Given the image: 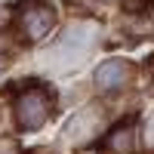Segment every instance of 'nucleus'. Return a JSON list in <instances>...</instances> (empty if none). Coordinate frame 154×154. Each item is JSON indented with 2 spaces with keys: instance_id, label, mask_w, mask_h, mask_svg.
Wrapping results in <instances>:
<instances>
[{
  "instance_id": "f257e3e1",
  "label": "nucleus",
  "mask_w": 154,
  "mask_h": 154,
  "mask_svg": "<svg viewBox=\"0 0 154 154\" xmlns=\"http://www.w3.org/2000/svg\"><path fill=\"white\" fill-rule=\"evenodd\" d=\"M49 108H53V99L46 96V89H25L16 99V120L22 130H40L49 117Z\"/></svg>"
},
{
  "instance_id": "f03ea898",
  "label": "nucleus",
  "mask_w": 154,
  "mask_h": 154,
  "mask_svg": "<svg viewBox=\"0 0 154 154\" xmlns=\"http://www.w3.org/2000/svg\"><path fill=\"white\" fill-rule=\"evenodd\" d=\"M19 25H22V34L28 37V40H40V37H46L49 28L56 25V9L49 3H43V0H31V3L22 6Z\"/></svg>"
},
{
  "instance_id": "7ed1b4c3",
  "label": "nucleus",
  "mask_w": 154,
  "mask_h": 154,
  "mask_svg": "<svg viewBox=\"0 0 154 154\" xmlns=\"http://www.w3.org/2000/svg\"><path fill=\"white\" fill-rule=\"evenodd\" d=\"M130 77H133L130 62H123V59H108V62H102L99 71H96V86L105 89V93H114V89H120Z\"/></svg>"
},
{
  "instance_id": "20e7f679",
  "label": "nucleus",
  "mask_w": 154,
  "mask_h": 154,
  "mask_svg": "<svg viewBox=\"0 0 154 154\" xmlns=\"http://www.w3.org/2000/svg\"><path fill=\"white\" fill-rule=\"evenodd\" d=\"M105 148L111 154H130L136 148V126L133 123H120L105 136Z\"/></svg>"
},
{
  "instance_id": "39448f33",
  "label": "nucleus",
  "mask_w": 154,
  "mask_h": 154,
  "mask_svg": "<svg viewBox=\"0 0 154 154\" xmlns=\"http://www.w3.org/2000/svg\"><path fill=\"white\" fill-rule=\"evenodd\" d=\"M0 154H22V148H19V142H16V139L0 136Z\"/></svg>"
},
{
  "instance_id": "423d86ee",
  "label": "nucleus",
  "mask_w": 154,
  "mask_h": 154,
  "mask_svg": "<svg viewBox=\"0 0 154 154\" xmlns=\"http://www.w3.org/2000/svg\"><path fill=\"white\" fill-rule=\"evenodd\" d=\"M6 49H9V40H6L3 34H0V53H6Z\"/></svg>"
}]
</instances>
